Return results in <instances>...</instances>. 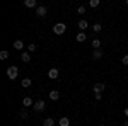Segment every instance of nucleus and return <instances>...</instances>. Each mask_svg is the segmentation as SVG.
Returning a JSON list of instances; mask_svg holds the SVG:
<instances>
[{
	"label": "nucleus",
	"mask_w": 128,
	"mask_h": 126,
	"mask_svg": "<svg viewBox=\"0 0 128 126\" xmlns=\"http://www.w3.org/2000/svg\"><path fill=\"white\" fill-rule=\"evenodd\" d=\"M65 31H67V26H65L63 22H58V24L53 26V32H55V34H63Z\"/></svg>",
	"instance_id": "nucleus-1"
},
{
	"label": "nucleus",
	"mask_w": 128,
	"mask_h": 126,
	"mask_svg": "<svg viewBox=\"0 0 128 126\" xmlns=\"http://www.w3.org/2000/svg\"><path fill=\"white\" fill-rule=\"evenodd\" d=\"M17 75H19V70H17V67H9V68H7V77H9L10 80L17 78Z\"/></svg>",
	"instance_id": "nucleus-2"
},
{
	"label": "nucleus",
	"mask_w": 128,
	"mask_h": 126,
	"mask_svg": "<svg viewBox=\"0 0 128 126\" xmlns=\"http://www.w3.org/2000/svg\"><path fill=\"white\" fill-rule=\"evenodd\" d=\"M34 111H36V113H43V111H44V107H46V102H44V101H36V102H34Z\"/></svg>",
	"instance_id": "nucleus-3"
},
{
	"label": "nucleus",
	"mask_w": 128,
	"mask_h": 126,
	"mask_svg": "<svg viewBox=\"0 0 128 126\" xmlns=\"http://www.w3.org/2000/svg\"><path fill=\"white\" fill-rule=\"evenodd\" d=\"M104 89H106V84H102V82H98V84H94L92 90H94V94H101Z\"/></svg>",
	"instance_id": "nucleus-4"
},
{
	"label": "nucleus",
	"mask_w": 128,
	"mask_h": 126,
	"mask_svg": "<svg viewBox=\"0 0 128 126\" xmlns=\"http://www.w3.org/2000/svg\"><path fill=\"white\" fill-rule=\"evenodd\" d=\"M58 75H60L58 68H50V70H48V77L51 78V80H55V78H58Z\"/></svg>",
	"instance_id": "nucleus-5"
},
{
	"label": "nucleus",
	"mask_w": 128,
	"mask_h": 126,
	"mask_svg": "<svg viewBox=\"0 0 128 126\" xmlns=\"http://www.w3.org/2000/svg\"><path fill=\"white\" fill-rule=\"evenodd\" d=\"M22 106H24V107H31V106H34V101H32L29 96L24 97V99H22Z\"/></svg>",
	"instance_id": "nucleus-6"
},
{
	"label": "nucleus",
	"mask_w": 128,
	"mask_h": 126,
	"mask_svg": "<svg viewBox=\"0 0 128 126\" xmlns=\"http://www.w3.org/2000/svg\"><path fill=\"white\" fill-rule=\"evenodd\" d=\"M46 12H48V9H46L44 5H40V7H38V10H36L38 17H44V15H46Z\"/></svg>",
	"instance_id": "nucleus-7"
},
{
	"label": "nucleus",
	"mask_w": 128,
	"mask_h": 126,
	"mask_svg": "<svg viewBox=\"0 0 128 126\" xmlns=\"http://www.w3.org/2000/svg\"><path fill=\"white\" fill-rule=\"evenodd\" d=\"M102 55H104L102 49H94V51H92V60H101Z\"/></svg>",
	"instance_id": "nucleus-8"
},
{
	"label": "nucleus",
	"mask_w": 128,
	"mask_h": 126,
	"mask_svg": "<svg viewBox=\"0 0 128 126\" xmlns=\"http://www.w3.org/2000/svg\"><path fill=\"white\" fill-rule=\"evenodd\" d=\"M87 27H89V22H87V20H84V19H82V20H79V29L82 31V32H84V31L87 29Z\"/></svg>",
	"instance_id": "nucleus-9"
},
{
	"label": "nucleus",
	"mask_w": 128,
	"mask_h": 126,
	"mask_svg": "<svg viewBox=\"0 0 128 126\" xmlns=\"http://www.w3.org/2000/svg\"><path fill=\"white\" fill-rule=\"evenodd\" d=\"M58 125L60 126H70V119L67 116H63V118H60V121H58Z\"/></svg>",
	"instance_id": "nucleus-10"
},
{
	"label": "nucleus",
	"mask_w": 128,
	"mask_h": 126,
	"mask_svg": "<svg viewBox=\"0 0 128 126\" xmlns=\"http://www.w3.org/2000/svg\"><path fill=\"white\" fill-rule=\"evenodd\" d=\"M50 99H51V101H58L60 99V92L58 90H51V92H50Z\"/></svg>",
	"instance_id": "nucleus-11"
},
{
	"label": "nucleus",
	"mask_w": 128,
	"mask_h": 126,
	"mask_svg": "<svg viewBox=\"0 0 128 126\" xmlns=\"http://www.w3.org/2000/svg\"><path fill=\"white\" fill-rule=\"evenodd\" d=\"M43 126H55V119H53V118H46V119L43 121Z\"/></svg>",
	"instance_id": "nucleus-12"
},
{
	"label": "nucleus",
	"mask_w": 128,
	"mask_h": 126,
	"mask_svg": "<svg viewBox=\"0 0 128 126\" xmlns=\"http://www.w3.org/2000/svg\"><path fill=\"white\" fill-rule=\"evenodd\" d=\"M14 48H16V49H22V48H24V41H20V39L14 41Z\"/></svg>",
	"instance_id": "nucleus-13"
},
{
	"label": "nucleus",
	"mask_w": 128,
	"mask_h": 126,
	"mask_svg": "<svg viewBox=\"0 0 128 126\" xmlns=\"http://www.w3.org/2000/svg\"><path fill=\"white\" fill-rule=\"evenodd\" d=\"M20 60H22L24 63H29L31 61V55L29 53H22V55H20Z\"/></svg>",
	"instance_id": "nucleus-14"
},
{
	"label": "nucleus",
	"mask_w": 128,
	"mask_h": 126,
	"mask_svg": "<svg viewBox=\"0 0 128 126\" xmlns=\"http://www.w3.org/2000/svg\"><path fill=\"white\" fill-rule=\"evenodd\" d=\"M86 39H87V36H86V32H82V31H80L79 34H77V41H79V43H84Z\"/></svg>",
	"instance_id": "nucleus-15"
},
{
	"label": "nucleus",
	"mask_w": 128,
	"mask_h": 126,
	"mask_svg": "<svg viewBox=\"0 0 128 126\" xmlns=\"http://www.w3.org/2000/svg\"><path fill=\"white\" fill-rule=\"evenodd\" d=\"M24 5H26V7H29V9H32V7H36L38 3H36V0H26V2H24Z\"/></svg>",
	"instance_id": "nucleus-16"
},
{
	"label": "nucleus",
	"mask_w": 128,
	"mask_h": 126,
	"mask_svg": "<svg viewBox=\"0 0 128 126\" xmlns=\"http://www.w3.org/2000/svg\"><path fill=\"white\" fill-rule=\"evenodd\" d=\"M31 84H32V80H31V78H22V82H20V85H22V87H29Z\"/></svg>",
	"instance_id": "nucleus-17"
},
{
	"label": "nucleus",
	"mask_w": 128,
	"mask_h": 126,
	"mask_svg": "<svg viewBox=\"0 0 128 126\" xmlns=\"http://www.w3.org/2000/svg\"><path fill=\"white\" fill-rule=\"evenodd\" d=\"M92 46H94V48L96 49H101V39H92Z\"/></svg>",
	"instance_id": "nucleus-18"
},
{
	"label": "nucleus",
	"mask_w": 128,
	"mask_h": 126,
	"mask_svg": "<svg viewBox=\"0 0 128 126\" xmlns=\"http://www.w3.org/2000/svg\"><path fill=\"white\" fill-rule=\"evenodd\" d=\"M98 5H99V0H89V7L94 9V7H98Z\"/></svg>",
	"instance_id": "nucleus-19"
},
{
	"label": "nucleus",
	"mask_w": 128,
	"mask_h": 126,
	"mask_svg": "<svg viewBox=\"0 0 128 126\" xmlns=\"http://www.w3.org/2000/svg\"><path fill=\"white\" fill-rule=\"evenodd\" d=\"M0 58H2V60H7V58H9V51H5V49H4V51H0Z\"/></svg>",
	"instance_id": "nucleus-20"
},
{
	"label": "nucleus",
	"mask_w": 128,
	"mask_h": 126,
	"mask_svg": "<svg viewBox=\"0 0 128 126\" xmlns=\"http://www.w3.org/2000/svg\"><path fill=\"white\" fill-rule=\"evenodd\" d=\"M101 29H102V26H101L99 22H98V24H94V26H92V31H94V32H99Z\"/></svg>",
	"instance_id": "nucleus-21"
},
{
	"label": "nucleus",
	"mask_w": 128,
	"mask_h": 126,
	"mask_svg": "<svg viewBox=\"0 0 128 126\" xmlns=\"http://www.w3.org/2000/svg\"><path fill=\"white\" fill-rule=\"evenodd\" d=\"M28 49H29V53H34V51H36V49H38V46H36V44H34V43H31L29 46H28Z\"/></svg>",
	"instance_id": "nucleus-22"
},
{
	"label": "nucleus",
	"mask_w": 128,
	"mask_h": 126,
	"mask_svg": "<svg viewBox=\"0 0 128 126\" xmlns=\"http://www.w3.org/2000/svg\"><path fill=\"white\" fill-rule=\"evenodd\" d=\"M19 116L22 118V119H28V111H24V109H22V111L19 113Z\"/></svg>",
	"instance_id": "nucleus-23"
},
{
	"label": "nucleus",
	"mask_w": 128,
	"mask_h": 126,
	"mask_svg": "<svg viewBox=\"0 0 128 126\" xmlns=\"http://www.w3.org/2000/svg\"><path fill=\"white\" fill-rule=\"evenodd\" d=\"M77 12H79V14H86V7H84V5H79Z\"/></svg>",
	"instance_id": "nucleus-24"
},
{
	"label": "nucleus",
	"mask_w": 128,
	"mask_h": 126,
	"mask_svg": "<svg viewBox=\"0 0 128 126\" xmlns=\"http://www.w3.org/2000/svg\"><path fill=\"white\" fill-rule=\"evenodd\" d=\"M121 63H123V65H126V67H128V55H125V56L121 58Z\"/></svg>",
	"instance_id": "nucleus-25"
},
{
	"label": "nucleus",
	"mask_w": 128,
	"mask_h": 126,
	"mask_svg": "<svg viewBox=\"0 0 128 126\" xmlns=\"http://www.w3.org/2000/svg\"><path fill=\"white\" fill-rule=\"evenodd\" d=\"M125 116L128 118V107H126V109H125Z\"/></svg>",
	"instance_id": "nucleus-26"
},
{
	"label": "nucleus",
	"mask_w": 128,
	"mask_h": 126,
	"mask_svg": "<svg viewBox=\"0 0 128 126\" xmlns=\"http://www.w3.org/2000/svg\"><path fill=\"white\" fill-rule=\"evenodd\" d=\"M123 126H128V121H125V123H123Z\"/></svg>",
	"instance_id": "nucleus-27"
},
{
	"label": "nucleus",
	"mask_w": 128,
	"mask_h": 126,
	"mask_svg": "<svg viewBox=\"0 0 128 126\" xmlns=\"http://www.w3.org/2000/svg\"><path fill=\"white\" fill-rule=\"evenodd\" d=\"M99 126H106V125H99Z\"/></svg>",
	"instance_id": "nucleus-28"
}]
</instances>
